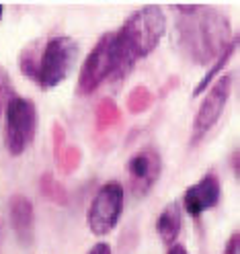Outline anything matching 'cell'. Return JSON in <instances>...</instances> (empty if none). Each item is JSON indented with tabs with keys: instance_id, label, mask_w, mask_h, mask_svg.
I'll use <instances>...</instances> for the list:
<instances>
[{
	"instance_id": "cell-8",
	"label": "cell",
	"mask_w": 240,
	"mask_h": 254,
	"mask_svg": "<svg viewBox=\"0 0 240 254\" xmlns=\"http://www.w3.org/2000/svg\"><path fill=\"white\" fill-rule=\"evenodd\" d=\"M160 172H162V160L158 150L152 146L138 150L127 162V183H130L132 195L144 197L150 193V189L160 179Z\"/></svg>"
},
{
	"instance_id": "cell-5",
	"label": "cell",
	"mask_w": 240,
	"mask_h": 254,
	"mask_svg": "<svg viewBox=\"0 0 240 254\" xmlns=\"http://www.w3.org/2000/svg\"><path fill=\"white\" fill-rule=\"evenodd\" d=\"M123 211V187L117 181L105 183L94 195L88 207V228L97 236H107L113 232Z\"/></svg>"
},
{
	"instance_id": "cell-6",
	"label": "cell",
	"mask_w": 240,
	"mask_h": 254,
	"mask_svg": "<svg viewBox=\"0 0 240 254\" xmlns=\"http://www.w3.org/2000/svg\"><path fill=\"white\" fill-rule=\"evenodd\" d=\"M111 72H113V60H111V33L103 35L90 54L86 56L82 68L78 74V86L76 92L86 97L92 94L105 80H111Z\"/></svg>"
},
{
	"instance_id": "cell-13",
	"label": "cell",
	"mask_w": 240,
	"mask_h": 254,
	"mask_svg": "<svg viewBox=\"0 0 240 254\" xmlns=\"http://www.w3.org/2000/svg\"><path fill=\"white\" fill-rule=\"evenodd\" d=\"M238 244H240V234L234 232L230 236V240L226 244V250H224V254H238Z\"/></svg>"
},
{
	"instance_id": "cell-3",
	"label": "cell",
	"mask_w": 240,
	"mask_h": 254,
	"mask_svg": "<svg viewBox=\"0 0 240 254\" xmlns=\"http://www.w3.org/2000/svg\"><path fill=\"white\" fill-rule=\"evenodd\" d=\"M39 47V43H37ZM78 58V43L68 35H52L35 52L33 45L21 54V70L41 88H54L68 78Z\"/></svg>"
},
{
	"instance_id": "cell-15",
	"label": "cell",
	"mask_w": 240,
	"mask_h": 254,
	"mask_svg": "<svg viewBox=\"0 0 240 254\" xmlns=\"http://www.w3.org/2000/svg\"><path fill=\"white\" fill-rule=\"evenodd\" d=\"M166 254H189V252H187V248H185L183 244H177V242H174V244L168 246Z\"/></svg>"
},
{
	"instance_id": "cell-1",
	"label": "cell",
	"mask_w": 240,
	"mask_h": 254,
	"mask_svg": "<svg viewBox=\"0 0 240 254\" xmlns=\"http://www.w3.org/2000/svg\"><path fill=\"white\" fill-rule=\"evenodd\" d=\"M166 33V17L160 6H142L115 33H111V80H121L132 72L136 62L152 54Z\"/></svg>"
},
{
	"instance_id": "cell-9",
	"label": "cell",
	"mask_w": 240,
	"mask_h": 254,
	"mask_svg": "<svg viewBox=\"0 0 240 254\" xmlns=\"http://www.w3.org/2000/svg\"><path fill=\"white\" fill-rule=\"evenodd\" d=\"M222 199V183L214 172H207L183 193V207L187 215L199 217L201 213L214 209Z\"/></svg>"
},
{
	"instance_id": "cell-2",
	"label": "cell",
	"mask_w": 240,
	"mask_h": 254,
	"mask_svg": "<svg viewBox=\"0 0 240 254\" xmlns=\"http://www.w3.org/2000/svg\"><path fill=\"white\" fill-rule=\"evenodd\" d=\"M179 35L185 43L187 54L199 64L216 60L224 47L232 41L226 17H222L216 8L201 4H195L193 10L181 17Z\"/></svg>"
},
{
	"instance_id": "cell-4",
	"label": "cell",
	"mask_w": 240,
	"mask_h": 254,
	"mask_svg": "<svg viewBox=\"0 0 240 254\" xmlns=\"http://www.w3.org/2000/svg\"><path fill=\"white\" fill-rule=\"evenodd\" d=\"M6 123H4V144L10 156H21L35 137L37 129V109L31 99L10 94L6 99Z\"/></svg>"
},
{
	"instance_id": "cell-16",
	"label": "cell",
	"mask_w": 240,
	"mask_h": 254,
	"mask_svg": "<svg viewBox=\"0 0 240 254\" xmlns=\"http://www.w3.org/2000/svg\"><path fill=\"white\" fill-rule=\"evenodd\" d=\"M2 12H4V6H2V4H0V19H2Z\"/></svg>"
},
{
	"instance_id": "cell-7",
	"label": "cell",
	"mask_w": 240,
	"mask_h": 254,
	"mask_svg": "<svg viewBox=\"0 0 240 254\" xmlns=\"http://www.w3.org/2000/svg\"><path fill=\"white\" fill-rule=\"evenodd\" d=\"M232 80H234L232 74L216 78L212 88L207 90V94L203 97V103L197 109L195 119H193V139H191L193 144L212 129L216 121L220 119V115L224 113V107H226L230 92H232Z\"/></svg>"
},
{
	"instance_id": "cell-11",
	"label": "cell",
	"mask_w": 240,
	"mask_h": 254,
	"mask_svg": "<svg viewBox=\"0 0 240 254\" xmlns=\"http://www.w3.org/2000/svg\"><path fill=\"white\" fill-rule=\"evenodd\" d=\"M183 226V209H181V203L179 201H172L168 203L166 207L160 211L158 219H156V232L160 236L164 246H170L177 242V236L181 232Z\"/></svg>"
},
{
	"instance_id": "cell-12",
	"label": "cell",
	"mask_w": 240,
	"mask_h": 254,
	"mask_svg": "<svg viewBox=\"0 0 240 254\" xmlns=\"http://www.w3.org/2000/svg\"><path fill=\"white\" fill-rule=\"evenodd\" d=\"M236 50H238V35H236V37H232V41H230L226 47H224L222 54L216 58V64H214V66H212L210 70H207V72L203 74V78L199 80V84L193 88V97H199V94H201V92H203L207 86H210V84L216 80V76L222 72V68L228 64V60L232 58V54H234Z\"/></svg>"
},
{
	"instance_id": "cell-10",
	"label": "cell",
	"mask_w": 240,
	"mask_h": 254,
	"mask_svg": "<svg viewBox=\"0 0 240 254\" xmlns=\"http://www.w3.org/2000/svg\"><path fill=\"white\" fill-rule=\"evenodd\" d=\"M10 226L17 232L19 240L29 246L33 242V230H35V213L31 201L23 195H14L10 199Z\"/></svg>"
},
{
	"instance_id": "cell-14",
	"label": "cell",
	"mask_w": 240,
	"mask_h": 254,
	"mask_svg": "<svg viewBox=\"0 0 240 254\" xmlns=\"http://www.w3.org/2000/svg\"><path fill=\"white\" fill-rule=\"evenodd\" d=\"M86 254H111V246L107 242H99V244H94Z\"/></svg>"
}]
</instances>
